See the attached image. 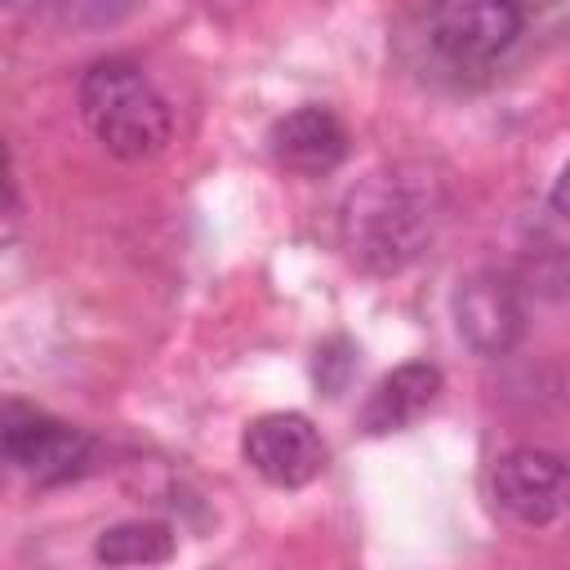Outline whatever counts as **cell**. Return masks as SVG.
I'll return each instance as SVG.
<instances>
[{
    "instance_id": "obj_2",
    "label": "cell",
    "mask_w": 570,
    "mask_h": 570,
    "mask_svg": "<svg viewBox=\"0 0 570 570\" xmlns=\"http://www.w3.org/2000/svg\"><path fill=\"white\" fill-rule=\"evenodd\" d=\"M525 4L521 0H423L410 22V62L450 89L481 85L521 40Z\"/></svg>"
},
{
    "instance_id": "obj_9",
    "label": "cell",
    "mask_w": 570,
    "mask_h": 570,
    "mask_svg": "<svg viewBox=\"0 0 570 570\" xmlns=\"http://www.w3.org/2000/svg\"><path fill=\"white\" fill-rule=\"evenodd\" d=\"M436 396H441V370L428 361H405L379 379V387L370 392V401L361 410V428L370 436L401 432V428L419 423L436 405Z\"/></svg>"
},
{
    "instance_id": "obj_8",
    "label": "cell",
    "mask_w": 570,
    "mask_h": 570,
    "mask_svg": "<svg viewBox=\"0 0 570 570\" xmlns=\"http://www.w3.org/2000/svg\"><path fill=\"white\" fill-rule=\"evenodd\" d=\"M267 151L276 156V165L316 178V174H330L347 156V129L330 107L312 102V107H298L272 125Z\"/></svg>"
},
{
    "instance_id": "obj_7",
    "label": "cell",
    "mask_w": 570,
    "mask_h": 570,
    "mask_svg": "<svg viewBox=\"0 0 570 570\" xmlns=\"http://www.w3.org/2000/svg\"><path fill=\"white\" fill-rule=\"evenodd\" d=\"M494 499L521 525H548L566 508V463L552 450L517 445L494 463Z\"/></svg>"
},
{
    "instance_id": "obj_1",
    "label": "cell",
    "mask_w": 570,
    "mask_h": 570,
    "mask_svg": "<svg viewBox=\"0 0 570 570\" xmlns=\"http://www.w3.org/2000/svg\"><path fill=\"white\" fill-rule=\"evenodd\" d=\"M441 205V178L423 165H387L365 174L338 209L347 258L370 276L410 267L428 249Z\"/></svg>"
},
{
    "instance_id": "obj_12",
    "label": "cell",
    "mask_w": 570,
    "mask_h": 570,
    "mask_svg": "<svg viewBox=\"0 0 570 570\" xmlns=\"http://www.w3.org/2000/svg\"><path fill=\"white\" fill-rule=\"evenodd\" d=\"M0 178H4V151H0Z\"/></svg>"
},
{
    "instance_id": "obj_3",
    "label": "cell",
    "mask_w": 570,
    "mask_h": 570,
    "mask_svg": "<svg viewBox=\"0 0 570 570\" xmlns=\"http://www.w3.org/2000/svg\"><path fill=\"white\" fill-rule=\"evenodd\" d=\"M80 116L89 134L120 160L156 156L174 134L169 102L129 58H102L80 76Z\"/></svg>"
},
{
    "instance_id": "obj_10",
    "label": "cell",
    "mask_w": 570,
    "mask_h": 570,
    "mask_svg": "<svg viewBox=\"0 0 570 570\" xmlns=\"http://www.w3.org/2000/svg\"><path fill=\"white\" fill-rule=\"evenodd\" d=\"M94 557L107 566H160L174 557V530L165 521H120L98 534Z\"/></svg>"
},
{
    "instance_id": "obj_13",
    "label": "cell",
    "mask_w": 570,
    "mask_h": 570,
    "mask_svg": "<svg viewBox=\"0 0 570 570\" xmlns=\"http://www.w3.org/2000/svg\"><path fill=\"white\" fill-rule=\"evenodd\" d=\"M0 4H9V0H0Z\"/></svg>"
},
{
    "instance_id": "obj_6",
    "label": "cell",
    "mask_w": 570,
    "mask_h": 570,
    "mask_svg": "<svg viewBox=\"0 0 570 570\" xmlns=\"http://www.w3.org/2000/svg\"><path fill=\"white\" fill-rule=\"evenodd\" d=\"M454 325L463 343L481 356H503L517 347L525 330V307L517 298V285L499 272H476L459 281L454 289Z\"/></svg>"
},
{
    "instance_id": "obj_4",
    "label": "cell",
    "mask_w": 570,
    "mask_h": 570,
    "mask_svg": "<svg viewBox=\"0 0 570 570\" xmlns=\"http://www.w3.org/2000/svg\"><path fill=\"white\" fill-rule=\"evenodd\" d=\"M89 454H94V441L80 428L62 423L45 410L18 405V401L0 405V459L13 472H22L40 485H53V481L80 476Z\"/></svg>"
},
{
    "instance_id": "obj_5",
    "label": "cell",
    "mask_w": 570,
    "mask_h": 570,
    "mask_svg": "<svg viewBox=\"0 0 570 570\" xmlns=\"http://www.w3.org/2000/svg\"><path fill=\"white\" fill-rule=\"evenodd\" d=\"M240 454L267 485H281V490H298L316 481L330 459L316 423L294 410L258 414L240 436Z\"/></svg>"
},
{
    "instance_id": "obj_11",
    "label": "cell",
    "mask_w": 570,
    "mask_h": 570,
    "mask_svg": "<svg viewBox=\"0 0 570 570\" xmlns=\"http://www.w3.org/2000/svg\"><path fill=\"white\" fill-rule=\"evenodd\" d=\"M53 4H58L62 18H71V22H107V18H111L107 0H53Z\"/></svg>"
}]
</instances>
